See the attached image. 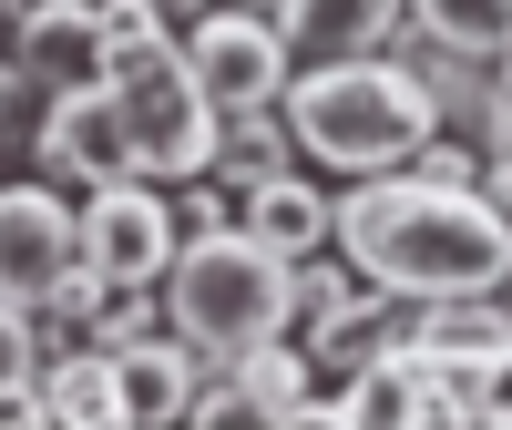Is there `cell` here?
Wrapping results in <instances>:
<instances>
[{
	"mask_svg": "<svg viewBox=\"0 0 512 430\" xmlns=\"http://www.w3.org/2000/svg\"><path fill=\"white\" fill-rule=\"evenodd\" d=\"M328 246H349V267H369L400 308L512 277V215H492L482 185H431L410 164H379L349 195H328Z\"/></svg>",
	"mask_w": 512,
	"mask_h": 430,
	"instance_id": "6da1fadb",
	"label": "cell"
},
{
	"mask_svg": "<svg viewBox=\"0 0 512 430\" xmlns=\"http://www.w3.org/2000/svg\"><path fill=\"white\" fill-rule=\"evenodd\" d=\"M144 328H164V277L154 287H103V318H93L103 349H123V338H144Z\"/></svg>",
	"mask_w": 512,
	"mask_h": 430,
	"instance_id": "ac0fdd59",
	"label": "cell"
},
{
	"mask_svg": "<svg viewBox=\"0 0 512 430\" xmlns=\"http://www.w3.org/2000/svg\"><path fill=\"white\" fill-rule=\"evenodd\" d=\"M164 328L185 338V349L216 369L236 349L287 328V256L246 226H205L175 246V267H164Z\"/></svg>",
	"mask_w": 512,
	"mask_h": 430,
	"instance_id": "3957f363",
	"label": "cell"
},
{
	"mask_svg": "<svg viewBox=\"0 0 512 430\" xmlns=\"http://www.w3.org/2000/svg\"><path fill=\"white\" fill-rule=\"evenodd\" d=\"M185 62H195V82H205V103H216V113L287 103V82H297L287 31H277L267 11H246V0H216V11L185 31Z\"/></svg>",
	"mask_w": 512,
	"mask_h": 430,
	"instance_id": "5b68a950",
	"label": "cell"
},
{
	"mask_svg": "<svg viewBox=\"0 0 512 430\" xmlns=\"http://www.w3.org/2000/svg\"><path fill=\"white\" fill-rule=\"evenodd\" d=\"M287 123L297 154L328 164V175H379V164H410L441 134V103L400 52H349V62H297L287 82Z\"/></svg>",
	"mask_w": 512,
	"mask_h": 430,
	"instance_id": "7a4b0ae2",
	"label": "cell"
},
{
	"mask_svg": "<svg viewBox=\"0 0 512 430\" xmlns=\"http://www.w3.org/2000/svg\"><path fill=\"white\" fill-rule=\"evenodd\" d=\"M175 195H164L154 175H123V185H93L82 195V256L113 277V287H154L164 267H175Z\"/></svg>",
	"mask_w": 512,
	"mask_h": 430,
	"instance_id": "52a82bcc",
	"label": "cell"
},
{
	"mask_svg": "<svg viewBox=\"0 0 512 430\" xmlns=\"http://www.w3.org/2000/svg\"><path fill=\"white\" fill-rule=\"evenodd\" d=\"M11 93H21V72H11V62H0V103H11Z\"/></svg>",
	"mask_w": 512,
	"mask_h": 430,
	"instance_id": "7402d4cb",
	"label": "cell"
},
{
	"mask_svg": "<svg viewBox=\"0 0 512 430\" xmlns=\"http://www.w3.org/2000/svg\"><path fill=\"white\" fill-rule=\"evenodd\" d=\"M31 390H41V420H123V379H113V349H103V338L62 349Z\"/></svg>",
	"mask_w": 512,
	"mask_h": 430,
	"instance_id": "5bb4252c",
	"label": "cell"
},
{
	"mask_svg": "<svg viewBox=\"0 0 512 430\" xmlns=\"http://www.w3.org/2000/svg\"><path fill=\"white\" fill-rule=\"evenodd\" d=\"M277 164H297V123H287V103H246V113H226L216 175H226V185H256V175H277Z\"/></svg>",
	"mask_w": 512,
	"mask_h": 430,
	"instance_id": "2e32d148",
	"label": "cell"
},
{
	"mask_svg": "<svg viewBox=\"0 0 512 430\" xmlns=\"http://www.w3.org/2000/svg\"><path fill=\"white\" fill-rule=\"evenodd\" d=\"M195 349L175 328H144V338H123L113 349V379H123V420H185V400H195Z\"/></svg>",
	"mask_w": 512,
	"mask_h": 430,
	"instance_id": "8fae6325",
	"label": "cell"
},
{
	"mask_svg": "<svg viewBox=\"0 0 512 430\" xmlns=\"http://www.w3.org/2000/svg\"><path fill=\"white\" fill-rule=\"evenodd\" d=\"M11 72L62 93V82L103 72V0H21L11 11Z\"/></svg>",
	"mask_w": 512,
	"mask_h": 430,
	"instance_id": "9c48e42d",
	"label": "cell"
},
{
	"mask_svg": "<svg viewBox=\"0 0 512 430\" xmlns=\"http://www.w3.org/2000/svg\"><path fill=\"white\" fill-rule=\"evenodd\" d=\"M246 11H267V21H277V11H287V0H246Z\"/></svg>",
	"mask_w": 512,
	"mask_h": 430,
	"instance_id": "603a6c76",
	"label": "cell"
},
{
	"mask_svg": "<svg viewBox=\"0 0 512 430\" xmlns=\"http://www.w3.org/2000/svg\"><path fill=\"white\" fill-rule=\"evenodd\" d=\"M236 226H246V236H267L277 256H308V246H328V195H318V175L277 164V175L236 185Z\"/></svg>",
	"mask_w": 512,
	"mask_h": 430,
	"instance_id": "7c38bea8",
	"label": "cell"
},
{
	"mask_svg": "<svg viewBox=\"0 0 512 430\" xmlns=\"http://www.w3.org/2000/svg\"><path fill=\"white\" fill-rule=\"evenodd\" d=\"M175 226H185V236H205V226H236V205H226L216 185H205V175H185V185H175Z\"/></svg>",
	"mask_w": 512,
	"mask_h": 430,
	"instance_id": "d6986e66",
	"label": "cell"
},
{
	"mask_svg": "<svg viewBox=\"0 0 512 430\" xmlns=\"http://www.w3.org/2000/svg\"><path fill=\"white\" fill-rule=\"evenodd\" d=\"M502 297H512V277H502Z\"/></svg>",
	"mask_w": 512,
	"mask_h": 430,
	"instance_id": "d4e9b609",
	"label": "cell"
},
{
	"mask_svg": "<svg viewBox=\"0 0 512 430\" xmlns=\"http://www.w3.org/2000/svg\"><path fill=\"white\" fill-rule=\"evenodd\" d=\"M482 195H492V215H512V154H482Z\"/></svg>",
	"mask_w": 512,
	"mask_h": 430,
	"instance_id": "44dd1931",
	"label": "cell"
},
{
	"mask_svg": "<svg viewBox=\"0 0 512 430\" xmlns=\"http://www.w3.org/2000/svg\"><path fill=\"white\" fill-rule=\"evenodd\" d=\"M410 31L441 41V52L502 62V52H512V0H410Z\"/></svg>",
	"mask_w": 512,
	"mask_h": 430,
	"instance_id": "9a60e30c",
	"label": "cell"
},
{
	"mask_svg": "<svg viewBox=\"0 0 512 430\" xmlns=\"http://www.w3.org/2000/svg\"><path fill=\"white\" fill-rule=\"evenodd\" d=\"M144 11H154V31H164V41H185L205 11H216V0H144Z\"/></svg>",
	"mask_w": 512,
	"mask_h": 430,
	"instance_id": "ffe728a7",
	"label": "cell"
},
{
	"mask_svg": "<svg viewBox=\"0 0 512 430\" xmlns=\"http://www.w3.org/2000/svg\"><path fill=\"white\" fill-rule=\"evenodd\" d=\"M31 154H41V175L52 185H123V175H144V154H134V123H123V103H113V82L93 72V82H62L52 103H41V134H31Z\"/></svg>",
	"mask_w": 512,
	"mask_h": 430,
	"instance_id": "8992f818",
	"label": "cell"
},
{
	"mask_svg": "<svg viewBox=\"0 0 512 430\" xmlns=\"http://www.w3.org/2000/svg\"><path fill=\"white\" fill-rule=\"evenodd\" d=\"M277 31L297 62H349V52H390L410 31V0H287Z\"/></svg>",
	"mask_w": 512,
	"mask_h": 430,
	"instance_id": "30bf717a",
	"label": "cell"
},
{
	"mask_svg": "<svg viewBox=\"0 0 512 430\" xmlns=\"http://www.w3.org/2000/svg\"><path fill=\"white\" fill-rule=\"evenodd\" d=\"M103 82H113L123 123H134V154H144V175H154V185L216 175V154H226V113L205 103V82H195V62H185V41H134V52H113V62H103Z\"/></svg>",
	"mask_w": 512,
	"mask_h": 430,
	"instance_id": "277c9868",
	"label": "cell"
},
{
	"mask_svg": "<svg viewBox=\"0 0 512 430\" xmlns=\"http://www.w3.org/2000/svg\"><path fill=\"white\" fill-rule=\"evenodd\" d=\"M226 369H236L246 420H297V410L318 400V359H308V349H287V328H277V338H256V349H236Z\"/></svg>",
	"mask_w": 512,
	"mask_h": 430,
	"instance_id": "4fadbf2b",
	"label": "cell"
},
{
	"mask_svg": "<svg viewBox=\"0 0 512 430\" xmlns=\"http://www.w3.org/2000/svg\"><path fill=\"white\" fill-rule=\"evenodd\" d=\"M492 72H502V93H512V52H502V62H492Z\"/></svg>",
	"mask_w": 512,
	"mask_h": 430,
	"instance_id": "cb8c5ba5",
	"label": "cell"
},
{
	"mask_svg": "<svg viewBox=\"0 0 512 430\" xmlns=\"http://www.w3.org/2000/svg\"><path fill=\"white\" fill-rule=\"evenodd\" d=\"M72 267H82V205H62V185H0V297L41 308Z\"/></svg>",
	"mask_w": 512,
	"mask_h": 430,
	"instance_id": "ba28073f",
	"label": "cell"
},
{
	"mask_svg": "<svg viewBox=\"0 0 512 430\" xmlns=\"http://www.w3.org/2000/svg\"><path fill=\"white\" fill-rule=\"evenodd\" d=\"M31 379H41V318L0 297V410H11V400L31 390Z\"/></svg>",
	"mask_w": 512,
	"mask_h": 430,
	"instance_id": "e0dca14e",
	"label": "cell"
}]
</instances>
